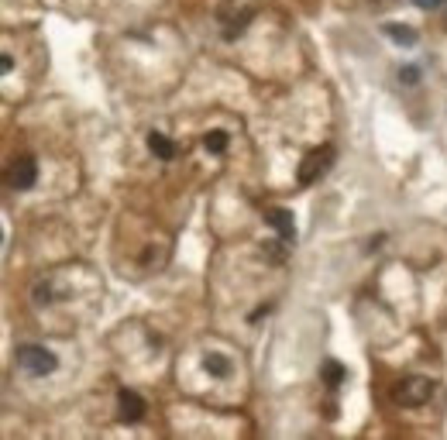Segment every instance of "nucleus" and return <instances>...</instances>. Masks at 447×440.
Returning <instances> with one entry per match:
<instances>
[{"label": "nucleus", "instance_id": "f257e3e1", "mask_svg": "<svg viewBox=\"0 0 447 440\" xmlns=\"http://www.w3.org/2000/svg\"><path fill=\"white\" fill-rule=\"evenodd\" d=\"M18 364H21V372H28V375H52L58 368V358L48 351V347H41V344H21L18 347Z\"/></svg>", "mask_w": 447, "mask_h": 440}, {"label": "nucleus", "instance_id": "f03ea898", "mask_svg": "<svg viewBox=\"0 0 447 440\" xmlns=\"http://www.w3.org/2000/svg\"><path fill=\"white\" fill-rule=\"evenodd\" d=\"M430 396H433V382L430 379H403V382L392 389V399L399 402V406H409V409H416V406H427Z\"/></svg>", "mask_w": 447, "mask_h": 440}, {"label": "nucleus", "instance_id": "7ed1b4c3", "mask_svg": "<svg viewBox=\"0 0 447 440\" xmlns=\"http://www.w3.org/2000/svg\"><path fill=\"white\" fill-rule=\"evenodd\" d=\"M331 162H334V148H331V145H324V148L310 152L307 158H303V165H299V183H303V186L317 183L320 175L331 169Z\"/></svg>", "mask_w": 447, "mask_h": 440}, {"label": "nucleus", "instance_id": "20e7f679", "mask_svg": "<svg viewBox=\"0 0 447 440\" xmlns=\"http://www.w3.org/2000/svg\"><path fill=\"white\" fill-rule=\"evenodd\" d=\"M35 179H38V165H35V158H14L11 165H7V186L11 190H31L35 186Z\"/></svg>", "mask_w": 447, "mask_h": 440}, {"label": "nucleus", "instance_id": "39448f33", "mask_svg": "<svg viewBox=\"0 0 447 440\" xmlns=\"http://www.w3.org/2000/svg\"><path fill=\"white\" fill-rule=\"evenodd\" d=\"M117 409H120V420L138 423L145 416V399L138 396L135 389H120V392H117Z\"/></svg>", "mask_w": 447, "mask_h": 440}, {"label": "nucleus", "instance_id": "423d86ee", "mask_svg": "<svg viewBox=\"0 0 447 440\" xmlns=\"http://www.w3.org/2000/svg\"><path fill=\"white\" fill-rule=\"evenodd\" d=\"M265 220H269L286 241L296 237V217H292V210H286V207H265Z\"/></svg>", "mask_w": 447, "mask_h": 440}, {"label": "nucleus", "instance_id": "0eeeda50", "mask_svg": "<svg viewBox=\"0 0 447 440\" xmlns=\"http://www.w3.org/2000/svg\"><path fill=\"white\" fill-rule=\"evenodd\" d=\"M382 31H386V39L389 41H396V45H406V48H413L416 41H420V35L409 28V24H382Z\"/></svg>", "mask_w": 447, "mask_h": 440}, {"label": "nucleus", "instance_id": "6e6552de", "mask_svg": "<svg viewBox=\"0 0 447 440\" xmlns=\"http://www.w3.org/2000/svg\"><path fill=\"white\" fill-rule=\"evenodd\" d=\"M148 148H152V155H158L162 162H169V158L175 155L173 141H169L165 134H158V131H152V134H148Z\"/></svg>", "mask_w": 447, "mask_h": 440}, {"label": "nucleus", "instance_id": "1a4fd4ad", "mask_svg": "<svg viewBox=\"0 0 447 440\" xmlns=\"http://www.w3.org/2000/svg\"><path fill=\"white\" fill-rule=\"evenodd\" d=\"M320 379H324V385H327V389H337V385L344 382V364H341V362H324Z\"/></svg>", "mask_w": 447, "mask_h": 440}, {"label": "nucleus", "instance_id": "9d476101", "mask_svg": "<svg viewBox=\"0 0 447 440\" xmlns=\"http://www.w3.org/2000/svg\"><path fill=\"white\" fill-rule=\"evenodd\" d=\"M203 364H207V372H210V375H217V379H224V375L231 372V364H227V358H224V354H207V358H203Z\"/></svg>", "mask_w": 447, "mask_h": 440}, {"label": "nucleus", "instance_id": "9b49d317", "mask_svg": "<svg viewBox=\"0 0 447 440\" xmlns=\"http://www.w3.org/2000/svg\"><path fill=\"white\" fill-rule=\"evenodd\" d=\"M203 148H207V152H214V155H220L224 148H227V134H224V131L203 134Z\"/></svg>", "mask_w": 447, "mask_h": 440}, {"label": "nucleus", "instance_id": "f8f14e48", "mask_svg": "<svg viewBox=\"0 0 447 440\" xmlns=\"http://www.w3.org/2000/svg\"><path fill=\"white\" fill-rule=\"evenodd\" d=\"M399 79L413 86V83H420V69H416V66H403V69H399Z\"/></svg>", "mask_w": 447, "mask_h": 440}, {"label": "nucleus", "instance_id": "ddd939ff", "mask_svg": "<svg viewBox=\"0 0 447 440\" xmlns=\"http://www.w3.org/2000/svg\"><path fill=\"white\" fill-rule=\"evenodd\" d=\"M416 7H423V11H433V7H441V4H447V0H413Z\"/></svg>", "mask_w": 447, "mask_h": 440}, {"label": "nucleus", "instance_id": "4468645a", "mask_svg": "<svg viewBox=\"0 0 447 440\" xmlns=\"http://www.w3.org/2000/svg\"><path fill=\"white\" fill-rule=\"evenodd\" d=\"M0 69H4V73H11V69H14V58L7 56V52L0 56Z\"/></svg>", "mask_w": 447, "mask_h": 440}]
</instances>
